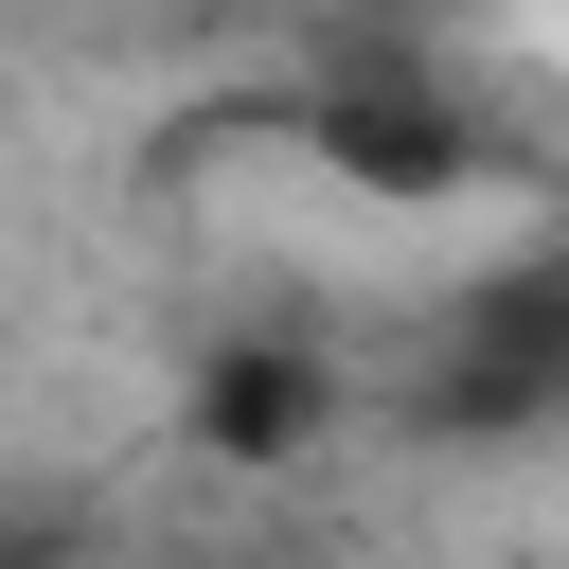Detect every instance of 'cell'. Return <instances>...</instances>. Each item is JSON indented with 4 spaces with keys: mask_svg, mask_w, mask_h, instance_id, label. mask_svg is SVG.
<instances>
[{
    "mask_svg": "<svg viewBox=\"0 0 569 569\" xmlns=\"http://www.w3.org/2000/svg\"><path fill=\"white\" fill-rule=\"evenodd\" d=\"M178 445H196V462H231V480L320 462V445H338V356H320V338H284V320H231V338L178 373Z\"/></svg>",
    "mask_w": 569,
    "mask_h": 569,
    "instance_id": "obj_1",
    "label": "cell"
},
{
    "mask_svg": "<svg viewBox=\"0 0 569 569\" xmlns=\"http://www.w3.org/2000/svg\"><path fill=\"white\" fill-rule=\"evenodd\" d=\"M302 142L356 178V196H391V213H445L498 142H480V107L462 89H427V71H338L320 107H302Z\"/></svg>",
    "mask_w": 569,
    "mask_h": 569,
    "instance_id": "obj_2",
    "label": "cell"
},
{
    "mask_svg": "<svg viewBox=\"0 0 569 569\" xmlns=\"http://www.w3.org/2000/svg\"><path fill=\"white\" fill-rule=\"evenodd\" d=\"M551 409H569V391L516 373V356H480V338H445V356L409 373V427H427V445H533Z\"/></svg>",
    "mask_w": 569,
    "mask_h": 569,
    "instance_id": "obj_3",
    "label": "cell"
},
{
    "mask_svg": "<svg viewBox=\"0 0 569 569\" xmlns=\"http://www.w3.org/2000/svg\"><path fill=\"white\" fill-rule=\"evenodd\" d=\"M445 338H480V356H516V373H551V391H569V267H533V249H516V267H480V284L445 302Z\"/></svg>",
    "mask_w": 569,
    "mask_h": 569,
    "instance_id": "obj_4",
    "label": "cell"
},
{
    "mask_svg": "<svg viewBox=\"0 0 569 569\" xmlns=\"http://www.w3.org/2000/svg\"><path fill=\"white\" fill-rule=\"evenodd\" d=\"M53 533H71V516H36V498H0V551H53Z\"/></svg>",
    "mask_w": 569,
    "mask_h": 569,
    "instance_id": "obj_5",
    "label": "cell"
}]
</instances>
